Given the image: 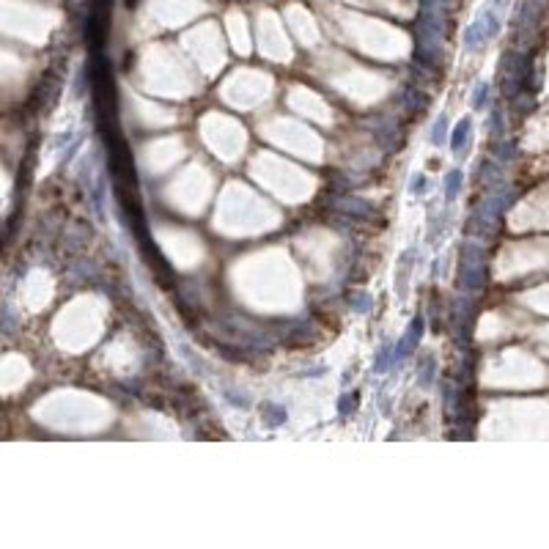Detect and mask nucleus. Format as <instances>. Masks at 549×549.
Wrapping results in <instances>:
<instances>
[{
    "mask_svg": "<svg viewBox=\"0 0 549 549\" xmlns=\"http://www.w3.org/2000/svg\"><path fill=\"white\" fill-rule=\"evenodd\" d=\"M467 132H470V118H461V121L456 124V130H453V140H451L453 149H459V146L467 140Z\"/></svg>",
    "mask_w": 549,
    "mask_h": 549,
    "instance_id": "nucleus-1",
    "label": "nucleus"
},
{
    "mask_svg": "<svg viewBox=\"0 0 549 549\" xmlns=\"http://www.w3.org/2000/svg\"><path fill=\"white\" fill-rule=\"evenodd\" d=\"M489 97V86L486 83H478V88H475V97H473V107H481Z\"/></svg>",
    "mask_w": 549,
    "mask_h": 549,
    "instance_id": "nucleus-2",
    "label": "nucleus"
},
{
    "mask_svg": "<svg viewBox=\"0 0 549 549\" xmlns=\"http://www.w3.org/2000/svg\"><path fill=\"white\" fill-rule=\"evenodd\" d=\"M459 184H461V173H459V170H453L451 176H448V198H453V195H456Z\"/></svg>",
    "mask_w": 549,
    "mask_h": 549,
    "instance_id": "nucleus-3",
    "label": "nucleus"
},
{
    "mask_svg": "<svg viewBox=\"0 0 549 549\" xmlns=\"http://www.w3.org/2000/svg\"><path fill=\"white\" fill-rule=\"evenodd\" d=\"M445 130H448V121H445V118H440V121H437V127H434V135H431V140H434V143L445 140Z\"/></svg>",
    "mask_w": 549,
    "mask_h": 549,
    "instance_id": "nucleus-4",
    "label": "nucleus"
}]
</instances>
